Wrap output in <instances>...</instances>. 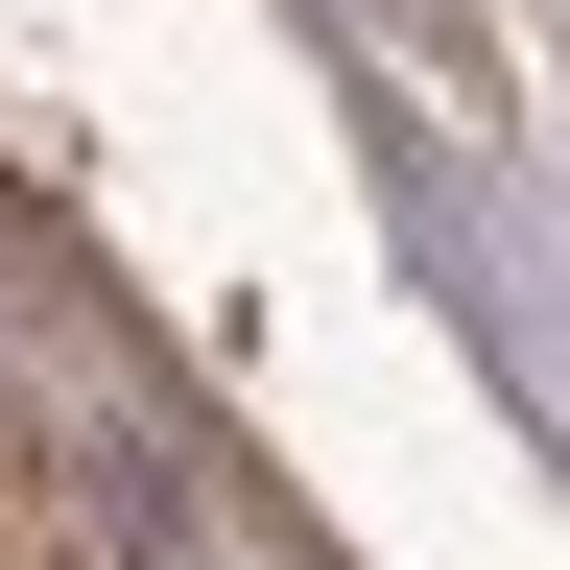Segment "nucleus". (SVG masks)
Here are the masks:
<instances>
[{"label": "nucleus", "instance_id": "1", "mask_svg": "<svg viewBox=\"0 0 570 570\" xmlns=\"http://www.w3.org/2000/svg\"><path fill=\"white\" fill-rule=\"evenodd\" d=\"M0 570H48V475L24 452H0Z\"/></svg>", "mask_w": 570, "mask_h": 570}]
</instances>
